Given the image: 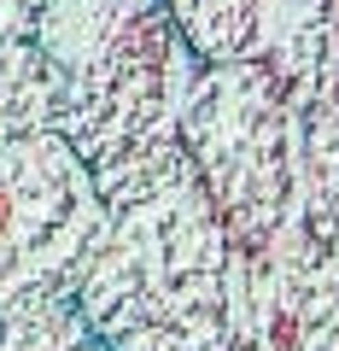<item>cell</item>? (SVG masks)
Masks as SVG:
<instances>
[{
  "label": "cell",
  "mask_w": 339,
  "mask_h": 351,
  "mask_svg": "<svg viewBox=\"0 0 339 351\" xmlns=\"http://www.w3.org/2000/svg\"><path fill=\"white\" fill-rule=\"evenodd\" d=\"M36 41L64 71L59 135L88 164L105 211L188 176L181 100L199 53L164 0H47Z\"/></svg>",
  "instance_id": "6da1fadb"
},
{
  "label": "cell",
  "mask_w": 339,
  "mask_h": 351,
  "mask_svg": "<svg viewBox=\"0 0 339 351\" xmlns=\"http://www.w3.org/2000/svg\"><path fill=\"white\" fill-rule=\"evenodd\" d=\"M76 304L112 351H228V228L199 176L105 211Z\"/></svg>",
  "instance_id": "7a4b0ae2"
},
{
  "label": "cell",
  "mask_w": 339,
  "mask_h": 351,
  "mask_svg": "<svg viewBox=\"0 0 339 351\" xmlns=\"http://www.w3.org/2000/svg\"><path fill=\"white\" fill-rule=\"evenodd\" d=\"M181 152L223 217L228 246L251 252L299 211L304 100L258 59H199L181 100Z\"/></svg>",
  "instance_id": "3957f363"
},
{
  "label": "cell",
  "mask_w": 339,
  "mask_h": 351,
  "mask_svg": "<svg viewBox=\"0 0 339 351\" xmlns=\"http://www.w3.org/2000/svg\"><path fill=\"white\" fill-rule=\"evenodd\" d=\"M105 228V199L59 129L0 141V316L41 293H76Z\"/></svg>",
  "instance_id": "277c9868"
},
{
  "label": "cell",
  "mask_w": 339,
  "mask_h": 351,
  "mask_svg": "<svg viewBox=\"0 0 339 351\" xmlns=\"http://www.w3.org/2000/svg\"><path fill=\"white\" fill-rule=\"evenodd\" d=\"M64 112V71L36 36L0 41V141L59 129Z\"/></svg>",
  "instance_id": "5b68a950"
},
{
  "label": "cell",
  "mask_w": 339,
  "mask_h": 351,
  "mask_svg": "<svg viewBox=\"0 0 339 351\" xmlns=\"http://www.w3.org/2000/svg\"><path fill=\"white\" fill-rule=\"evenodd\" d=\"M0 351H112L82 316L76 293H41L0 316Z\"/></svg>",
  "instance_id": "8992f818"
},
{
  "label": "cell",
  "mask_w": 339,
  "mask_h": 351,
  "mask_svg": "<svg viewBox=\"0 0 339 351\" xmlns=\"http://www.w3.org/2000/svg\"><path fill=\"white\" fill-rule=\"evenodd\" d=\"M164 6H170L176 29L188 36V47L205 64H216V59H246L264 0H164Z\"/></svg>",
  "instance_id": "52a82bcc"
},
{
  "label": "cell",
  "mask_w": 339,
  "mask_h": 351,
  "mask_svg": "<svg viewBox=\"0 0 339 351\" xmlns=\"http://www.w3.org/2000/svg\"><path fill=\"white\" fill-rule=\"evenodd\" d=\"M47 0H0V41L6 36H36Z\"/></svg>",
  "instance_id": "ba28073f"
}]
</instances>
